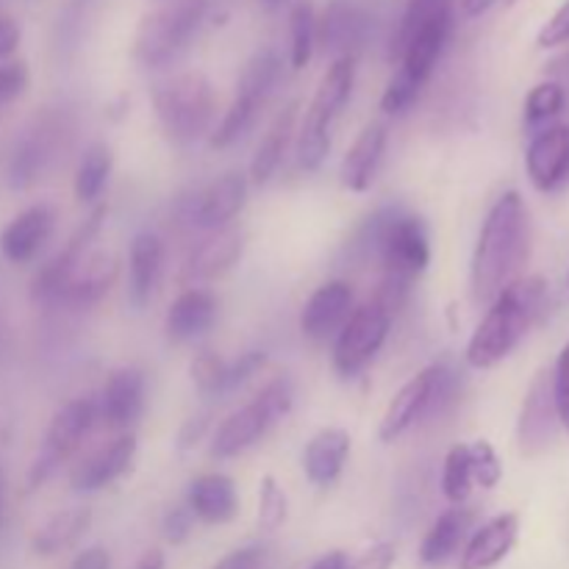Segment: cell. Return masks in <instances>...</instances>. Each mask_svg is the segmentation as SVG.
Segmentation results:
<instances>
[{"label": "cell", "instance_id": "6da1fadb", "mask_svg": "<svg viewBox=\"0 0 569 569\" xmlns=\"http://www.w3.org/2000/svg\"><path fill=\"white\" fill-rule=\"evenodd\" d=\"M531 259V211L520 192H503L489 209L470 264V292L489 306L506 287L520 281Z\"/></svg>", "mask_w": 569, "mask_h": 569}, {"label": "cell", "instance_id": "7a4b0ae2", "mask_svg": "<svg viewBox=\"0 0 569 569\" xmlns=\"http://www.w3.org/2000/svg\"><path fill=\"white\" fill-rule=\"evenodd\" d=\"M548 300V283L539 276H522L489 303L487 315L467 342L465 359L472 370H492L509 359L528 337Z\"/></svg>", "mask_w": 569, "mask_h": 569}, {"label": "cell", "instance_id": "3957f363", "mask_svg": "<svg viewBox=\"0 0 569 569\" xmlns=\"http://www.w3.org/2000/svg\"><path fill=\"white\" fill-rule=\"evenodd\" d=\"M356 244L365 250V256H376L381 261L383 276L400 281L411 283L431 264V239L426 222L398 206H387L367 217Z\"/></svg>", "mask_w": 569, "mask_h": 569}, {"label": "cell", "instance_id": "277c9868", "mask_svg": "<svg viewBox=\"0 0 569 569\" xmlns=\"http://www.w3.org/2000/svg\"><path fill=\"white\" fill-rule=\"evenodd\" d=\"M356 87V56H339L328 64L326 76L317 83L306 114L300 117L295 137V161L303 172H317L331 150V126L348 106Z\"/></svg>", "mask_w": 569, "mask_h": 569}, {"label": "cell", "instance_id": "5b68a950", "mask_svg": "<svg viewBox=\"0 0 569 569\" xmlns=\"http://www.w3.org/2000/svg\"><path fill=\"white\" fill-rule=\"evenodd\" d=\"M153 109L172 144H192L211 131L217 111L214 87L198 70L178 72L153 87Z\"/></svg>", "mask_w": 569, "mask_h": 569}, {"label": "cell", "instance_id": "8992f818", "mask_svg": "<svg viewBox=\"0 0 569 569\" xmlns=\"http://www.w3.org/2000/svg\"><path fill=\"white\" fill-rule=\"evenodd\" d=\"M292 403L295 387L287 376H278L272 381H267L250 403H244L242 409H237L220 422V428L214 431V439H211V459L226 461L242 456L278 420H283L292 411Z\"/></svg>", "mask_w": 569, "mask_h": 569}, {"label": "cell", "instance_id": "52a82bcc", "mask_svg": "<svg viewBox=\"0 0 569 569\" xmlns=\"http://www.w3.org/2000/svg\"><path fill=\"white\" fill-rule=\"evenodd\" d=\"M209 0H176V3L144 14L133 37V59L148 70L164 67L189 48L203 26Z\"/></svg>", "mask_w": 569, "mask_h": 569}, {"label": "cell", "instance_id": "ba28073f", "mask_svg": "<svg viewBox=\"0 0 569 569\" xmlns=\"http://www.w3.org/2000/svg\"><path fill=\"white\" fill-rule=\"evenodd\" d=\"M281 72H283V61L272 48H264L259 50V53L250 56L242 76H239L237 94H233L231 106H228V111L222 114L220 126L211 128V137H209L211 148L217 150L231 148L233 142H239V139L256 126L259 111L264 109L272 89H276V83L281 81Z\"/></svg>", "mask_w": 569, "mask_h": 569}, {"label": "cell", "instance_id": "9c48e42d", "mask_svg": "<svg viewBox=\"0 0 569 569\" xmlns=\"http://www.w3.org/2000/svg\"><path fill=\"white\" fill-rule=\"evenodd\" d=\"M98 422V398L67 400V403L56 411L53 420H50L42 439V448H39V456L33 459L31 470H28V492L42 487L64 461H70L72 456L83 448V442H87V437L94 431Z\"/></svg>", "mask_w": 569, "mask_h": 569}, {"label": "cell", "instance_id": "30bf717a", "mask_svg": "<svg viewBox=\"0 0 569 569\" xmlns=\"http://www.w3.org/2000/svg\"><path fill=\"white\" fill-rule=\"evenodd\" d=\"M392 320L395 315L378 298H370L353 309L333 342V370L342 378L359 376L383 348Z\"/></svg>", "mask_w": 569, "mask_h": 569}, {"label": "cell", "instance_id": "8fae6325", "mask_svg": "<svg viewBox=\"0 0 569 569\" xmlns=\"http://www.w3.org/2000/svg\"><path fill=\"white\" fill-rule=\"evenodd\" d=\"M248 189L250 181L244 172H226L206 187L194 189L189 198L178 200V220L198 231H222L242 214Z\"/></svg>", "mask_w": 569, "mask_h": 569}, {"label": "cell", "instance_id": "7c38bea8", "mask_svg": "<svg viewBox=\"0 0 569 569\" xmlns=\"http://www.w3.org/2000/svg\"><path fill=\"white\" fill-rule=\"evenodd\" d=\"M106 214H109V206L98 203L92 211L87 214V220L72 231V237L67 239L64 248L42 267V270L33 276L31 283V300L33 303H42V306H59L61 292H64L67 281H70L72 272L78 270L83 259L89 256V248L92 242L98 239L100 228H103Z\"/></svg>", "mask_w": 569, "mask_h": 569}, {"label": "cell", "instance_id": "4fadbf2b", "mask_svg": "<svg viewBox=\"0 0 569 569\" xmlns=\"http://www.w3.org/2000/svg\"><path fill=\"white\" fill-rule=\"evenodd\" d=\"M559 428L561 422L553 400V381H550V370H542L528 387L520 422H517V442H520L522 456L533 459V456L545 453L553 445Z\"/></svg>", "mask_w": 569, "mask_h": 569}, {"label": "cell", "instance_id": "5bb4252c", "mask_svg": "<svg viewBox=\"0 0 569 569\" xmlns=\"http://www.w3.org/2000/svg\"><path fill=\"white\" fill-rule=\"evenodd\" d=\"M64 133V120L56 114H44L26 128L20 142L14 144L9 159V183L14 189H26L44 172L59 150V139Z\"/></svg>", "mask_w": 569, "mask_h": 569}, {"label": "cell", "instance_id": "9a60e30c", "mask_svg": "<svg viewBox=\"0 0 569 569\" xmlns=\"http://www.w3.org/2000/svg\"><path fill=\"white\" fill-rule=\"evenodd\" d=\"M137 437L131 431L117 433L106 445L94 448L92 453L83 456L76 467L70 470V487L76 492H100V489L111 487L120 481L137 461Z\"/></svg>", "mask_w": 569, "mask_h": 569}, {"label": "cell", "instance_id": "2e32d148", "mask_svg": "<svg viewBox=\"0 0 569 569\" xmlns=\"http://www.w3.org/2000/svg\"><path fill=\"white\" fill-rule=\"evenodd\" d=\"M244 250V233L239 228H222V231H211V237L200 239L189 256L183 259L181 270H178V283L183 289L203 287L206 281L226 276Z\"/></svg>", "mask_w": 569, "mask_h": 569}, {"label": "cell", "instance_id": "e0dca14e", "mask_svg": "<svg viewBox=\"0 0 569 569\" xmlns=\"http://www.w3.org/2000/svg\"><path fill=\"white\" fill-rule=\"evenodd\" d=\"M437 381L439 365H431L426 367V370L417 372L415 378H409V381L398 389V395L389 400L387 411H383L381 426H378V439H381V442H395V439L403 437L415 422H420L422 417L431 415Z\"/></svg>", "mask_w": 569, "mask_h": 569}, {"label": "cell", "instance_id": "ac0fdd59", "mask_svg": "<svg viewBox=\"0 0 569 569\" xmlns=\"http://www.w3.org/2000/svg\"><path fill=\"white\" fill-rule=\"evenodd\" d=\"M353 287L342 278L337 281H326L309 295L300 311V331L311 342H326V339L337 337L348 317L356 309Z\"/></svg>", "mask_w": 569, "mask_h": 569}, {"label": "cell", "instance_id": "d6986e66", "mask_svg": "<svg viewBox=\"0 0 569 569\" xmlns=\"http://www.w3.org/2000/svg\"><path fill=\"white\" fill-rule=\"evenodd\" d=\"M144 411V372L137 367H117L109 372L98 398V415L109 431L126 433Z\"/></svg>", "mask_w": 569, "mask_h": 569}, {"label": "cell", "instance_id": "ffe728a7", "mask_svg": "<svg viewBox=\"0 0 569 569\" xmlns=\"http://www.w3.org/2000/svg\"><path fill=\"white\" fill-rule=\"evenodd\" d=\"M372 17L350 0H331L317 17V44L333 59L356 56L370 39Z\"/></svg>", "mask_w": 569, "mask_h": 569}, {"label": "cell", "instance_id": "44dd1931", "mask_svg": "<svg viewBox=\"0 0 569 569\" xmlns=\"http://www.w3.org/2000/svg\"><path fill=\"white\" fill-rule=\"evenodd\" d=\"M528 181L537 192H556L569 178V126H545L526 150Z\"/></svg>", "mask_w": 569, "mask_h": 569}, {"label": "cell", "instance_id": "7402d4cb", "mask_svg": "<svg viewBox=\"0 0 569 569\" xmlns=\"http://www.w3.org/2000/svg\"><path fill=\"white\" fill-rule=\"evenodd\" d=\"M56 211L48 203H37L22 209L0 233V253L11 264H28L37 259L39 250L53 237Z\"/></svg>", "mask_w": 569, "mask_h": 569}, {"label": "cell", "instance_id": "603a6c76", "mask_svg": "<svg viewBox=\"0 0 569 569\" xmlns=\"http://www.w3.org/2000/svg\"><path fill=\"white\" fill-rule=\"evenodd\" d=\"M517 537H520V517L515 511L492 517L483 522L461 550L459 569H492L498 567L506 556L515 550Z\"/></svg>", "mask_w": 569, "mask_h": 569}, {"label": "cell", "instance_id": "cb8c5ba5", "mask_svg": "<svg viewBox=\"0 0 569 569\" xmlns=\"http://www.w3.org/2000/svg\"><path fill=\"white\" fill-rule=\"evenodd\" d=\"M187 506L194 520L206 526H226L239 515L237 483L226 472H203L189 481Z\"/></svg>", "mask_w": 569, "mask_h": 569}, {"label": "cell", "instance_id": "d4e9b609", "mask_svg": "<svg viewBox=\"0 0 569 569\" xmlns=\"http://www.w3.org/2000/svg\"><path fill=\"white\" fill-rule=\"evenodd\" d=\"M217 320V298L206 287H189L170 303L164 317V333L172 345L203 337Z\"/></svg>", "mask_w": 569, "mask_h": 569}, {"label": "cell", "instance_id": "484cf974", "mask_svg": "<svg viewBox=\"0 0 569 569\" xmlns=\"http://www.w3.org/2000/svg\"><path fill=\"white\" fill-rule=\"evenodd\" d=\"M387 126L383 122H367L353 139L342 159V170H339V181L348 192H367L376 181L378 170H381L383 150H387Z\"/></svg>", "mask_w": 569, "mask_h": 569}, {"label": "cell", "instance_id": "4316f807", "mask_svg": "<svg viewBox=\"0 0 569 569\" xmlns=\"http://www.w3.org/2000/svg\"><path fill=\"white\" fill-rule=\"evenodd\" d=\"M164 272V242L159 233L139 231L128 250V300L137 309H144L153 298L156 287Z\"/></svg>", "mask_w": 569, "mask_h": 569}, {"label": "cell", "instance_id": "83f0119b", "mask_svg": "<svg viewBox=\"0 0 569 569\" xmlns=\"http://www.w3.org/2000/svg\"><path fill=\"white\" fill-rule=\"evenodd\" d=\"M117 276H120V261H117L114 253H109V250L89 253L70 276L59 303L76 306V309H89V306L100 303L111 292Z\"/></svg>", "mask_w": 569, "mask_h": 569}, {"label": "cell", "instance_id": "f1b7e54d", "mask_svg": "<svg viewBox=\"0 0 569 569\" xmlns=\"http://www.w3.org/2000/svg\"><path fill=\"white\" fill-rule=\"evenodd\" d=\"M350 456V433L345 428H322L303 450V472L315 487L328 489L339 481Z\"/></svg>", "mask_w": 569, "mask_h": 569}, {"label": "cell", "instance_id": "f546056e", "mask_svg": "<svg viewBox=\"0 0 569 569\" xmlns=\"http://www.w3.org/2000/svg\"><path fill=\"white\" fill-rule=\"evenodd\" d=\"M298 117H300V100H292V103H287L281 111H278L276 120L270 122V128H267L264 137H261L259 148H256L253 161H250V176H248L250 183H256V187L270 183V178L276 176L278 167H281L289 142H292Z\"/></svg>", "mask_w": 569, "mask_h": 569}, {"label": "cell", "instance_id": "4dcf8cb0", "mask_svg": "<svg viewBox=\"0 0 569 569\" xmlns=\"http://www.w3.org/2000/svg\"><path fill=\"white\" fill-rule=\"evenodd\" d=\"M472 522H476V511L465 509V506H453V509H448L445 515H439L437 520H433V526L428 528L426 539H422L420 545L422 565H445V561L461 548Z\"/></svg>", "mask_w": 569, "mask_h": 569}, {"label": "cell", "instance_id": "1f68e13d", "mask_svg": "<svg viewBox=\"0 0 569 569\" xmlns=\"http://www.w3.org/2000/svg\"><path fill=\"white\" fill-rule=\"evenodd\" d=\"M92 526V511L87 506H76V509H64L59 515L50 517L37 533H33V550L39 556H56L61 550L72 548L83 533Z\"/></svg>", "mask_w": 569, "mask_h": 569}, {"label": "cell", "instance_id": "d6a6232c", "mask_svg": "<svg viewBox=\"0 0 569 569\" xmlns=\"http://www.w3.org/2000/svg\"><path fill=\"white\" fill-rule=\"evenodd\" d=\"M111 167H114V156L106 142H92L83 156L78 159L76 178H72V192L76 200L83 206H92L103 198L106 187H109Z\"/></svg>", "mask_w": 569, "mask_h": 569}, {"label": "cell", "instance_id": "836d02e7", "mask_svg": "<svg viewBox=\"0 0 569 569\" xmlns=\"http://www.w3.org/2000/svg\"><path fill=\"white\" fill-rule=\"evenodd\" d=\"M317 48V14L309 0H300L289 11V64L295 72L306 70Z\"/></svg>", "mask_w": 569, "mask_h": 569}, {"label": "cell", "instance_id": "e575fe53", "mask_svg": "<svg viewBox=\"0 0 569 569\" xmlns=\"http://www.w3.org/2000/svg\"><path fill=\"white\" fill-rule=\"evenodd\" d=\"M453 9H456V0H409V3H406L403 17H400L398 22V31H395L392 42H389V61L398 59L400 48L409 42V37L417 31V28L431 22L433 17L450 14Z\"/></svg>", "mask_w": 569, "mask_h": 569}, {"label": "cell", "instance_id": "d590c367", "mask_svg": "<svg viewBox=\"0 0 569 569\" xmlns=\"http://www.w3.org/2000/svg\"><path fill=\"white\" fill-rule=\"evenodd\" d=\"M472 461L467 445H453L445 456L442 492L453 506H461L472 495Z\"/></svg>", "mask_w": 569, "mask_h": 569}, {"label": "cell", "instance_id": "8d00e7d4", "mask_svg": "<svg viewBox=\"0 0 569 569\" xmlns=\"http://www.w3.org/2000/svg\"><path fill=\"white\" fill-rule=\"evenodd\" d=\"M289 517V498L276 476H261L259 481V509H256V522L259 531L276 533Z\"/></svg>", "mask_w": 569, "mask_h": 569}, {"label": "cell", "instance_id": "74e56055", "mask_svg": "<svg viewBox=\"0 0 569 569\" xmlns=\"http://www.w3.org/2000/svg\"><path fill=\"white\" fill-rule=\"evenodd\" d=\"M567 103V92L561 83L545 81L528 92L526 98V126L542 128L561 114Z\"/></svg>", "mask_w": 569, "mask_h": 569}, {"label": "cell", "instance_id": "f35d334b", "mask_svg": "<svg viewBox=\"0 0 569 569\" xmlns=\"http://www.w3.org/2000/svg\"><path fill=\"white\" fill-rule=\"evenodd\" d=\"M189 376L192 383L203 395H226V378H228V361L222 356L203 350L189 365Z\"/></svg>", "mask_w": 569, "mask_h": 569}, {"label": "cell", "instance_id": "ab89813d", "mask_svg": "<svg viewBox=\"0 0 569 569\" xmlns=\"http://www.w3.org/2000/svg\"><path fill=\"white\" fill-rule=\"evenodd\" d=\"M470 448V461H472V481L481 489H495L503 481V465H500V456L487 439H476Z\"/></svg>", "mask_w": 569, "mask_h": 569}, {"label": "cell", "instance_id": "60d3db41", "mask_svg": "<svg viewBox=\"0 0 569 569\" xmlns=\"http://www.w3.org/2000/svg\"><path fill=\"white\" fill-rule=\"evenodd\" d=\"M422 89H426V87H420V83H417V81L406 78L403 72L395 70L392 78H389L387 89H383V94H381L383 114H389V117L406 114V111H409L411 106H415L417 100H420Z\"/></svg>", "mask_w": 569, "mask_h": 569}, {"label": "cell", "instance_id": "b9f144b4", "mask_svg": "<svg viewBox=\"0 0 569 569\" xmlns=\"http://www.w3.org/2000/svg\"><path fill=\"white\" fill-rule=\"evenodd\" d=\"M550 381H553V400L556 411H559V422L569 433V342L561 348L556 367L550 370Z\"/></svg>", "mask_w": 569, "mask_h": 569}, {"label": "cell", "instance_id": "7bdbcfd3", "mask_svg": "<svg viewBox=\"0 0 569 569\" xmlns=\"http://www.w3.org/2000/svg\"><path fill=\"white\" fill-rule=\"evenodd\" d=\"M264 365H267V353H264V350H248V353H242V356H239V359L228 361L226 395L233 392V389L242 387L244 381H250V378H253L259 370H264Z\"/></svg>", "mask_w": 569, "mask_h": 569}, {"label": "cell", "instance_id": "ee69618b", "mask_svg": "<svg viewBox=\"0 0 569 569\" xmlns=\"http://www.w3.org/2000/svg\"><path fill=\"white\" fill-rule=\"evenodd\" d=\"M192 528H194V515L189 511L187 503L167 509L164 520H161V533H164V539L170 545L187 542V539L192 537Z\"/></svg>", "mask_w": 569, "mask_h": 569}, {"label": "cell", "instance_id": "f6af8a7d", "mask_svg": "<svg viewBox=\"0 0 569 569\" xmlns=\"http://www.w3.org/2000/svg\"><path fill=\"white\" fill-rule=\"evenodd\" d=\"M28 87V67L22 61H6L0 64V109L11 100L20 98Z\"/></svg>", "mask_w": 569, "mask_h": 569}, {"label": "cell", "instance_id": "bcb514c9", "mask_svg": "<svg viewBox=\"0 0 569 569\" xmlns=\"http://www.w3.org/2000/svg\"><path fill=\"white\" fill-rule=\"evenodd\" d=\"M537 42H539V48H545V50L561 48V44L569 42V0L567 3H561L559 11H556V14L545 22L542 31H539V37H537Z\"/></svg>", "mask_w": 569, "mask_h": 569}, {"label": "cell", "instance_id": "7dc6e473", "mask_svg": "<svg viewBox=\"0 0 569 569\" xmlns=\"http://www.w3.org/2000/svg\"><path fill=\"white\" fill-rule=\"evenodd\" d=\"M392 565H395V545L378 542L372 545L370 550H365L353 565H348V569H392Z\"/></svg>", "mask_w": 569, "mask_h": 569}, {"label": "cell", "instance_id": "c3c4849f", "mask_svg": "<svg viewBox=\"0 0 569 569\" xmlns=\"http://www.w3.org/2000/svg\"><path fill=\"white\" fill-rule=\"evenodd\" d=\"M261 559H264V550L248 545V548H237L228 556H222L211 569H259Z\"/></svg>", "mask_w": 569, "mask_h": 569}, {"label": "cell", "instance_id": "681fc988", "mask_svg": "<svg viewBox=\"0 0 569 569\" xmlns=\"http://www.w3.org/2000/svg\"><path fill=\"white\" fill-rule=\"evenodd\" d=\"M209 426H211L209 411H203V415H198V417H192V420L183 422L181 433H178V448H181V450L194 448V445L203 439V433L209 431Z\"/></svg>", "mask_w": 569, "mask_h": 569}, {"label": "cell", "instance_id": "f907efd6", "mask_svg": "<svg viewBox=\"0 0 569 569\" xmlns=\"http://www.w3.org/2000/svg\"><path fill=\"white\" fill-rule=\"evenodd\" d=\"M20 44V26L11 17L0 14V61L9 59Z\"/></svg>", "mask_w": 569, "mask_h": 569}, {"label": "cell", "instance_id": "816d5d0a", "mask_svg": "<svg viewBox=\"0 0 569 569\" xmlns=\"http://www.w3.org/2000/svg\"><path fill=\"white\" fill-rule=\"evenodd\" d=\"M109 567H111L109 550L94 545V548H87L83 553H78L70 569H109Z\"/></svg>", "mask_w": 569, "mask_h": 569}, {"label": "cell", "instance_id": "f5cc1de1", "mask_svg": "<svg viewBox=\"0 0 569 569\" xmlns=\"http://www.w3.org/2000/svg\"><path fill=\"white\" fill-rule=\"evenodd\" d=\"M348 565H350L348 556H345L342 550H333V553L320 556V559H317L309 569H348Z\"/></svg>", "mask_w": 569, "mask_h": 569}, {"label": "cell", "instance_id": "db71d44e", "mask_svg": "<svg viewBox=\"0 0 569 569\" xmlns=\"http://www.w3.org/2000/svg\"><path fill=\"white\" fill-rule=\"evenodd\" d=\"M164 553H161L159 548H150V550H144L142 556H139V561H137V569H164Z\"/></svg>", "mask_w": 569, "mask_h": 569}, {"label": "cell", "instance_id": "11a10c76", "mask_svg": "<svg viewBox=\"0 0 569 569\" xmlns=\"http://www.w3.org/2000/svg\"><path fill=\"white\" fill-rule=\"evenodd\" d=\"M498 0H461V9L467 17H481L483 11H489Z\"/></svg>", "mask_w": 569, "mask_h": 569}, {"label": "cell", "instance_id": "9f6ffc18", "mask_svg": "<svg viewBox=\"0 0 569 569\" xmlns=\"http://www.w3.org/2000/svg\"><path fill=\"white\" fill-rule=\"evenodd\" d=\"M3 506H6V489H3V472H0V526H3Z\"/></svg>", "mask_w": 569, "mask_h": 569}, {"label": "cell", "instance_id": "6f0895ef", "mask_svg": "<svg viewBox=\"0 0 569 569\" xmlns=\"http://www.w3.org/2000/svg\"><path fill=\"white\" fill-rule=\"evenodd\" d=\"M261 3H264L267 9H278V6H283V3H287V0H261Z\"/></svg>", "mask_w": 569, "mask_h": 569}, {"label": "cell", "instance_id": "680465c9", "mask_svg": "<svg viewBox=\"0 0 569 569\" xmlns=\"http://www.w3.org/2000/svg\"><path fill=\"white\" fill-rule=\"evenodd\" d=\"M515 3H520V0H506V6H515Z\"/></svg>", "mask_w": 569, "mask_h": 569}]
</instances>
